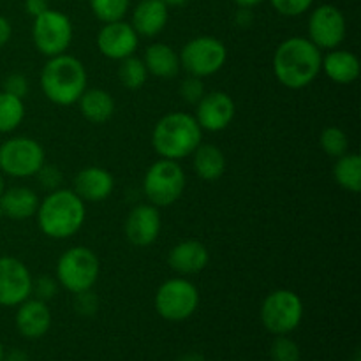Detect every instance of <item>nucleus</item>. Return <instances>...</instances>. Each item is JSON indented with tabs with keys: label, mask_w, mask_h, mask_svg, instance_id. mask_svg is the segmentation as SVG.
Segmentation results:
<instances>
[{
	"label": "nucleus",
	"mask_w": 361,
	"mask_h": 361,
	"mask_svg": "<svg viewBox=\"0 0 361 361\" xmlns=\"http://www.w3.org/2000/svg\"><path fill=\"white\" fill-rule=\"evenodd\" d=\"M11 35H13V27H11L9 20L0 14V48H4L9 42Z\"/></svg>",
	"instance_id": "nucleus-39"
},
{
	"label": "nucleus",
	"mask_w": 361,
	"mask_h": 361,
	"mask_svg": "<svg viewBox=\"0 0 361 361\" xmlns=\"http://www.w3.org/2000/svg\"><path fill=\"white\" fill-rule=\"evenodd\" d=\"M39 178V182H41V185L44 187L48 192H51V190L55 189H60V182H62V173H60V169L56 168V166H42L41 169L37 171V175H35Z\"/></svg>",
	"instance_id": "nucleus-37"
},
{
	"label": "nucleus",
	"mask_w": 361,
	"mask_h": 361,
	"mask_svg": "<svg viewBox=\"0 0 361 361\" xmlns=\"http://www.w3.org/2000/svg\"><path fill=\"white\" fill-rule=\"evenodd\" d=\"M323 53L305 37H289L274 53V74L279 83L291 90L309 87L321 74Z\"/></svg>",
	"instance_id": "nucleus-1"
},
{
	"label": "nucleus",
	"mask_w": 361,
	"mask_h": 361,
	"mask_svg": "<svg viewBox=\"0 0 361 361\" xmlns=\"http://www.w3.org/2000/svg\"><path fill=\"white\" fill-rule=\"evenodd\" d=\"M236 4H238L240 7H247V9H250V7L257 6V4H261L263 0H235Z\"/></svg>",
	"instance_id": "nucleus-41"
},
{
	"label": "nucleus",
	"mask_w": 361,
	"mask_h": 361,
	"mask_svg": "<svg viewBox=\"0 0 361 361\" xmlns=\"http://www.w3.org/2000/svg\"><path fill=\"white\" fill-rule=\"evenodd\" d=\"M162 229L161 212L150 203L134 207L123 222V233L134 247H148L157 242Z\"/></svg>",
	"instance_id": "nucleus-15"
},
{
	"label": "nucleus",
	"mask_w": 361,
	"mask_h": 361,
	"mask_svg": "<svg viewBox=\"0 0 361 361\" xmlns=\"http://www.w3.org/2000/svg\"><path fill=\"white\" fill-rule=\"evenodd\" d=\"M4 356H6V349H4L2 342H0V361H4Z\"/></svg>",
	"instance_id": "nucleus-43"
},
{
	"label": "nucleus",
	"mask_w": 361,
	"mask_h": 361,
	"mask_svg": "<svg viewBox=\"0 0 361 361\" xmlns=\"http://www.w3.org/2000/svg\"><path fill=\"white\" fill-rule=\"evenodd\" d=\"M236 106L229 94L221 90L207 92L200 102L196 104V122L200 123L201 130L208 133H221L228 129L235 120Z\"/></svg>",
	"instance_id": "nucleus-14"
},
{
	"label": "nucleus",
	"mask_w": 361,
	"mask_h": 361,
	"mask_svg": "<svg viewBox=\"0 0 361 361\" xmlns=\"http://www.w3.org/2000/svg\"><path fill=\"white\" fill-rule=\"evenodd\" d=\"M97 307L99 300L97 296L92 293V289L74 295V309H76V312L81 314V316H94V314L97 312Z\"/></svg>",
	"instance_id": "nucleus-36"
},
{
	"label": "nucleus",
	"mask_w": 361,
	"mask_h": 361,
	"mask_svg": "<svg viewBox=\"0 0 361 361\" xmlns=\"http://www.w3.org/2000/svg\"><path fill=\"white\" fill-rule=\"evenodd\" d=\"M270 2L279 14L295 18L309 11L314 0H270Z\"/></svg>",
	"instance_id": "nucleus-33"
},
{
	"label": "nucleus",
	"mask_w": 361,
	"mask_h": 361,
	"mask_svg": "<svg viewBox=\"0 0 361 361\" xmlns=\"http://www.w3.org/2000/svg\"><path fill=\"white\" fill-rule=\"evenodd\" d=\"M4 361H28V356L25 351H20V349H13L9 355L4 356Z\"/></svg>",
	"instance_id": "nucleus-40"
},
{
	"label": "nucleus",
	"mask_w": 361,
	"mask_h": 361,
	"mask_svg": "<svg viewBox=\"0 0 361 361\" xmlns=\"http://www.w3.org/2000/svg\"><path fill=\"white\" fill-rule=\"evenodd\" d=\"M14 323L21 337L35 341L44 337L51 328V310L42 300L28 298L18 305Z\"/></svg>",
	"instance_id": "nucleus-17"
},
{
	"label": "nucleus",
	"mask_w": 361,
	"mask_h": 361,
	"mask_svg": "<svg viewBox=\"0 0 361 361\" xmlns=\"http://www.w3.org/2000/svg\"><path fill=\"white\" fill-rule=\"evenodd\" d=\"M73 35L74 30L69 16L60 11L48 9L34 18L32 41L37 51L48 59L66 53L73 42Z\"/></svg>",
	"instance_id": "nucleus-11"
},
{
	"label": "nucleus",
	"mask_w": 361,
	"mask_h": 361,
	"mask_svg": "<svg viewBox=\"0 0 361 361\" xmlns=\"http://www.w3.org/2000/svg\"><path fill=\"white\" fill-rule=\"evenodd\" d=\"M118 80L129 90H137V88L143 87L148 80V71L145 67L143 59L130 55L127 59L120 60Z\"/></svg>",
	"instance_id": "nucleus-28"
},
{
	"label": "nucleus",
	"mask_w": 361,
	"mask_h": 361,
	"mask_svg": "<svg viewBox=\"0 0 361 361\" xmlns=\"http://www.w3.org/2000/svg\"><path fill=\"white\" fill-rule=\"evenodd\" d=\"M101 264L95 252L88 247L78 245L67 249L56 263L55 279L66 291L83 293L97 284Z\"/></svg>",
	"instance_id": "nucleus-6"
},
{
	"label": "nucleus",
	"mask_w": 361,
	"mask_h": 361,
	"mask_svg": "<svg viewBox=\"0 0 361 361\" xmlns=\"http://www.w3.org/2000/svg\"><path fill=\"white\" fill-rule=\"evenodd\" d=\"M210 263V252L207 245L197 240H183L176 243L168 254V264L173 271L182 277L203 271Z\"/></svg>",
	"instance_id": "nucleus-19"
},
{
	"label": "nucleus",
	"mask_w": 361,
	"mask_h": 361,
	"mask_svg": "<svg viewBox=\"0 0 361 361\" xmlns=\"http://www.w3.org/2000/svg\"><path fill=\"white\" fill-rule=\"evenodd\" d=\"M155 310L169 323H182L200 307V291L187 279H169L159 286L155 293Z\"/></svg>",
	"instance_id": "nucleus-7"
},
{
	"label": "nucleus",
	"mask_w": 361,
	"mask_h": 361,
	"mask_svg": "<svg viewBox=\"0 0 361 361\" xmlns=\"http://www.w3.org/2000/svg\"><path fill=\"white\" fill-rule=\"evenodd\" d=\"M115 189V178L108 169L101 166L83 168L73 180V190L83 201L99 203L108 200Z\"/></svg>",
	"instance_id": "nucleus-18"
},
{
	"label": "nucleus",
	"mask_w": 361,
	"mask_h": 361,
	"mask_svg": "<svg viewBox=\"0 0 361 361\" xmlns=\"http://www.w3.org/2000/svg\"><path fill=\"white\" fill-rule=\"evenodd\" d=\"M204 94H207V88H204L203 78L190 76L189 74V76L182 81V85H180V95H182V99L187 104L196 106L197 102L203 99Z\"/></svg>",
	"instance_id": "nucleus-32"
},
{
	"label": "nucleus",
	"mask_w": 361,
	"mask_h": 361,
	"mask_svg": "<svg viewBox=\"0 0 361 361\" xmlns=\"http://www.w3.org/2000/svg\"><path fill=\"white\" fill-rule=\"evenodd\" d=\"M180 66L190 76L208 78L224 67L228 60V48L221 39L214 35H200L187 42L182 48Z\"/></svg>",
	"instance_id": "nucleus-10"
},
{
	"label": "nucleus",
	"mask_w": 361,
	"mask_h": 361,
	"mask_svg": "<svg viewBox=\"0 0 361 361\" xmlns=\"http://www.w3.org/2000/svg\"><path fill=\"white\" fill-rule=\"evenodd\" d=\"M321 73L326 74L328 80L337 85H351L360 78L361 66L355 53L335 48L323 56Z\"/></svg>",
	"instance_id": "nucleus-20"
},
{
	"label": "nucleus",
	"mask_w": 361,
	"mask_h": 361,
	"mask_svg": "<svg viewBox=\"0 0 361 361\" xmlns=\"http://www.w3.org/2000/svg\"><path fill=\"white\" fill-rule=\"evenodd\" d=\"M271 361H300L302 353H300L298 344L288 337V335H279L270 349Z\"/></svg>",
	"instance_id": "nucleus-31"
},
{
	"label": "nucleus",
	"mask_w": 361,
	"mask_h": 361,
	"mask_svg": "<svg viewBox=\"0 0 361 361\" xmlns=\"http://www.w3.org/2000/svg\"><path fill=\"white\" fill-rule=\"evenodd\" d=\"M44 164V148L32 137H9L0 145V173L4 175L13 178H28L37 175Z\"/></svg>",
	"instance_id": "nucleus-8"
},
{
	"label": "nucleus",
	"mask_w": 361,
	"mask_h": 361,
	"mask_svg": "<svg viewBox=\"0 0 361 361\" xmlns=\"http://www.w3.org/2000/svg\"><path fill=\"white\" fill-rule=\"evenodd\" d=\"M80 111L85 120L95 126L109 122L115 113V99L108 90L102 88H87L78 99Z\"/></svg>",
	"instance_id": "nucleus-24"
},
{
	"label": "nucleus",
	"mask_w": 361,
	"mask_h": 361,
	"mask_svg": "<svg viewBox=\"0 0 361 361\" xmlns=\"http://www.w3.org/2000/svg\"><path fill=\"white\" fill-rule=\"evenodd\" d=\"M203 130L192 115L173 111L162 116L152 130V147L161 159L182 161L201 145Z\"/></svg>",
	"instance_id": "nucleus-3"
},
{
	"label": "nucleus",
	"mask_w": 361,
	"mask_h": 361,
	"mask_svg": "<svg viewBox=\"0 0 361 361\" xmlns=\"http://www.w3.org/2000/svg\"><path fill=\"white\" fill-rule=\"evenodd\" d=\"M25 118L23 99L0 92V134H9L20 127Z\"/></svg>",
	"instance_id": "nucleus-27"
},
{
	"label": "nucleus",
	"mask_w": 361,
	"mask_h": 361,
	"mask_svg": "<svg viewBox=\"0 0 361 361\" xmlns=\"http://www.w3.org/2000/svg\"><path fill=\"white\" fill-rule=\"evenodd\" d=\"M321 148L324 150V154L330 155V157H342V155L348 154L349 150V137L341 127H326L323 129L319 136Z\"/></svg>",
	"instance_id": "nucleus-29"
},
{
	"label": "nucleus",
	"mask_w": 361,
	"mask_h": 361,
	"mask_svg": "<svg viewBox=\"0 0 361 361\" xmlns=\"http://www.w3.org/2000/svg\"><path fill=\"white\" fill-rule=\"evenodd\" d=\"M39 207V197L30 187H11L4 189L0 196V210L4 217L13 221H25L34 217Z\"/></svg>",
	"instance_id": "nucleus-22"
},
{
	"label": "nucleus",
	"mask_w": 361,
	"mask_h": 361,
	"mask_svg": "<svg viewBox=\"0 0 361 361\" xmlns=\"http://www.w3.org/2000/svg\"><path fill=\"white\" fill-rule=\"evenodd\" d=\"M187 176L178 161L159 159L147 169L143 178V192L150 204L168 208L182 197Z\"/></svg>",
	"instance_id": "nucleus-5"
},
{
	"label": "nucleus",
	"mask_w": 361,
	"mask_h": 361,
	"mask_svg": "<svg viewBox=\"0 0 361 361\" xmlns=\"http://www.w3.org/2000/svg\"><path fill=\"white\" fill-rule=\"evenodd\" d=\"M192 166L196 175L204 182H217L226 171V157L215 145L201 143L192 154Z\"/></svg>",
	"instance_id": "nucleus-25"
},
{
	"label": "nucleus",
	"mask_w": 361,
	"mask_h": 361,
	"mask_svg": "<svg viewBox=\"0 0 361 361\" xmlns=\"http://www.w3.org/2000/svg\"><path fill=\"white\" fill-rule=\"evenodd\" d=\"M145 67L148 74L162 80H171L180 73V55L175 48L164 42H154L145 49L143 55Z\"/></svg>",
	"instance_id": "nucleus-23"
},
{
	"label": "nucleus",
	"mask_w": 361,
	"mask_h": 361,
	"mask_svg": "<svg viewBox=\"0 0 361 361\" xmlns=\"http://www.w3.org/2000/svg\"><path fill=\"white\" fill-rule=\"evenodd\" d=\"M87 69L76 56L56 55L48 59L41 71V90L56 106H73L87 90Z\"/></svg>",
	"instance_id": "nucleus-4"
},
{
	"label": "nucleus",
	"mask_w": 361,
	"mask_h": 361,
	"mask_svg": "<svg viewBox=\"0 0 361 361\" xmlns=\"http://www.w3.org/2000/svg\"><path fill=\"white\" fill-rule=\"evenodd\" d=\"M4 189H6V187H4V176H2V173H0V196H2Z\"/></svg>",
	"instance_id": "nucleus-44"
},
{
	"label": "nucleus",
	"mask_w": 361,
	"mask_h": 361,
	"mask_svg": "<svg viewBox=\"0 0 361 361\" xmlns=\"http://www.w3.org/2000/svg\"><path fill=\"white\" fill-rule=\"evenodd\" d=\"M140 44V35L133 25L123 20L104 23L97 34V49L109 60H123L134 55Z\"/></svg>",
	"instance_id": "nucleus-16"
},
{
	"label": "nucleus",
	"mask_w": 361,
	"mask_h": 361,
	"mask_svg": "<svg viewBox=\"0 0 361 361\" xmlns=\"http://www.w3.org/2000/svg\"><path fill=\"white\" fill-rule=\"evenodd\" d=\"M59 286V281H56L55 277L41 275V277H37V281L32 282V293H35V298L42 300V302H48V300L55 298L56 296Z\"/></svg>",
	"instance_id": "nucleus-34"
},
{
	"label": "nucleus",
	"mask_w": 361,
	"mask_h": 361,
	"mask_svg": "<svg viewBox=\"0 0 361 361\" xmlns=\"http://www.w3.org/2000/svg\"><path fill=\"white\" fill-rule=\"evenodd\" d=\"M48 9V0H25V11H27L32 18H37L39 14L46 13Z\"/></svg>",
	"instance_id": "nucleus-38"
},
{
	"label": "nucleus",
	"mask_w": 361,
	"mask_h": 361,
	"mask_svg": "<svg viewBox=\"0 0 361 361\" xmlns=\"http://www.w3.org/2000/svg\"><path fill=\"white\" fill-rule=\"evenodd\" d=\"M162 2L166 4V7H182L185 6L189 0H162Z\"/></svg>",
	"instance_id": "nucleus-42"
},
{
	"label": "nucleus",
	"mask_w": 361,
	"mask_h": 361,
	"mask_svg": "<svg viewBox=\"0 0 361 361\" xmlns=\"http://www.w3.org/2000/svg\"><path fill=\"white\" fill-rule=\"evenodd\" d=\"M348 34L345 18L338 7L324 4L316 7L309 18V41L319 49H335L344 42Z\"/></svg>",
	"instance_id": "nucleus-12"
},
{
	"label": "nucleus",
	"mask_w": 361,
	"mask_h": 361,
	"mask_svg": "<svg viewBox=\"0 0 361 361\" xmlns=\"http://www.w3.org/2000/svg\"><path fill=\"white\" fill-rule=\"evenodd\" d=\"M130 0H90L92 13L102 23L122 20L129 11Z\"/></svg>",
	"instance_id": "nucleus-30"
},
{
	"label": "nucleus",
	"mask_w": 361,
	"mask_h": 361,
	"mask_svg": "<svg viewBox=\"0 0 361 361\" xmlns=\"http://www.w3.org/2000/svg\"><path fill=\"white\" fill-rule=\"evenodd\" d=\"M37 226L51 240H67L76 235L85 224V201L73 189H55L39 201Z\"/></svg>",
	"instance_id": "nucleus-2"
},
{
	"label": "nucleus",
	"mask_w": 361,
	"mask_h": 361,
	"mask_svg": "<svg viewBox=\"0 0 361 361\" xmlns=\"http://www.w3.org/2000/svg\"><path fill=\"white\" fill-rule=\"evenodd\" d=\"M30 270L16 257H0V307H18L32 295Z\"/></svg>",
	"instance_id": "nucleus-13"
},
{
	"label": "nucleus",
	"mask_w": 361,
	"mask_h": 361,
	"mask_svg": "<svg viewBox=\"0 0 361 361\" xmlns=\"http://www.w3.org/2000/svg\"><path fill=\"white\" fill-rule=\"evenodd\" d=\"M303 319V302L291 289L271 291L261 305V323L271 335H289Z\"/></svg>",
	"instance_id": "nucleus-9"
},
{
	"label": "nucleus",
	"mask_w": 361,
	"mask_h": 361,
	"mask_svg": "<svg viewBox=\"0 0 361 361\" xmlns=\"http://www.w3.org/2000/svg\"><path fill=\"white\" fill-rule=\"evenodd\" d=\"M4 92L11 95H16V97L25 99L30 92V83H28V78L23 76L20 73H13L6 78L4 81Z\"/></svg>",
	"instance_id": "nucleus-35"
},
{
	"label": "nucleus",
	"mask_w": 361,
	"mask_h": 361,
	"mask_svg": "<svg viewBox=\"0 0 361 361\" xmlns=\"http://www.w3.org/2000/svg\"><path fill=\"white\" fill-rule=\"evenodd\" d=\"M168 23V7L162 0H141L133 13V28L140 37H155Z\"/></svg>",
	"instance_id": "nucleus-21"
},
{
	"label": "nucleus",
	"mask_w": 361,
	"mask_h": 361,
	"mask_svg": "<svg viewBox=\"0 0 361 361\" xmlns=\"http://www.w3.org/2000/svg\"><path fill=\"white\" fill-rule=\"evenodd\" d=\"M335 182L344 190L358 194L361 190V157L358 154H345L334 166Z\"/></svg>",
	"instance_id": "nucleus-26"
}]
</instances>
